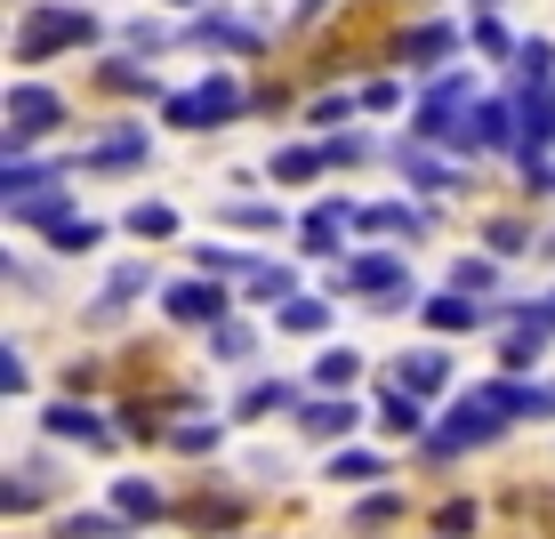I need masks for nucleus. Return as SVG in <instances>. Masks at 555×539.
Returning a JSON list of instances; mask_svg holds the SVG:
<instances>
[{"label": "nucleus", "instance_id": "32", "mask_svg": "<svg viewBox=\"0 0 555 539\" xmlns=\"http://www.w3.org/2000/svg\"><path fill=\"white\" fill-rule=\"evenodd\" d=\"M194 266H202V274H258V266L242 258V249H209V242L194 249Z\"/></svg>", "mask_w": 555, "mask_h": 539}, {"label": "nucleus", "instance_id": "6", "mask_svg": "<svg viewBox=\"0 0 555 539\" xmlns=\"http://www.w3.org/2000/svg\"><path fill=\"white\" fill-rule=\"evenodd\" d=\"M395 169H403L418 194H443V185H459V169L443 162V153H427L418 138H395Z\"/></svg>", "mask_w": 555, "mask_h": 539}, {"label": "nucleus", "instance_id": "12", "mask_svg": "<svg viewBox=\"0 0 555 539\" xmlns=\"http://www.w3.org/2000/svg\"><path fill=\"white\" fill-rule=\"evenodd\" d=\"M418 322H427V331H483V322H491V306H475V298L443 291V298H427V306H418Z\"/></svg>", "mask_w": 555, "mask_h": 539}, {"label": "nucleus", "instance_id": "5", "mask_svg": "<svg viewBox=\"0 0 555 539\" xmlns=\"http://www.w3.org/2000/svg\"><path fill=\"white\" fill-rule=\"evenodd\" d=\"M395 387L427 402V395H443V387H451V362L435 355V346H411V355H395Z\"/></svg>", "mask_w": 555, "mask_h": 539}, {"label": "nucleus", "instance_id": "8", "mask_svg": "<svg viewBox=\"0 0 555 539\" xmlns=\"http://www.w3.org/2000/svg\"><path fill=\"white\" fill-rule=\"evenodd\" d=\"M547 145H555V81L524 89V162H547Z\"/></svg>", "mask_w": 555, "mask_h": 539}, {"label": "nucleus", "instance_id": "21", "mask_svg": "<svg viewBox=\"0 0 555 539\" xmlns=\"http://www.w3.org/2000/svg\"><path fill=\"white\" fill-rule=\"evenodd\" d=\"M354 419H362L354 402H306L298 427H306V435H354Z\"/></svg>", "mask_w": 555, "mask_h": 539}, {"label": "nucleus", "instance_id": "2", "mask_svg": "<svg viewBox=\"0 0 555 539\" xmlns=\"http://www.w3.org/2000/svg\"><path fill=\"white\" fill-rule=\"evenodd\" d=\"M242 81H225V73H209V81H194V89H178L169 98V121L178 129H225V121H242Z\"/></svg>", "mask_w": 555, "mask_h": 539}, {"label": "nucleus", "instance_id": "46", "mask_svg": "<svg viewBox=\"0 0 555 539\" xmlns=\"http://www.w3.org/2000/svg\"><path fill=\"white\" fill-rule=\"evenodd\" d=\"M515 322H531V331H555V298H540V306H515Z\"/></svg>", "mask_w": 555, "mask_h": 539}, {"label": "nucleus", "instance_id": "33", "mask_svg": "<svg viewBox=\"0 0 555 539\" xmlns=\"http://www.w3.org/2000/svg\"><path fill=\"white\" fill-rule=\"evenodd\" d=\"M451 291H459V298L491 291V258H459V266H451Z\"/></svg>", "mask_w": 555, "mask_h": 539}, {"label": "nucleus", "instance_id": "10", "mask_svg": "<svg viewBox=\"0 0 555 539\" xmlns=\"http://www.w3.org/2000/svg\"><path fill=\"white\" fill-rule=\"evenodd\" d=\"M145 291H153V266H145V258H138V266H113L105 291H98V322L129 315V298H145Z\"/></svg>", "mask_w": 555, "mask_h": 539}, {"label": "nucleus", "instance_id": "40", "mask_svg": "<svg viewBox=\"0 0 555 539\" xmlns=\"http://www.w3.org/2000/svg\"><path fill=\"white\" fill-rule=\"evenodd\" d=\"M0 508H9V515H33L41 499H33V484H25V475H9V484H0Z\"/></svg>", "mask_w": 555, "mask_h": 539}, {"label": "nucleus", "instance_id": "36", "mask_svg": "<svg viewBox=\"0 0 555 539\" xmlns=\"http://www.w3.org/2000/svg\"><path fill=\"white\" fill-rule=\"evenodd\" d=\"M354 105H362V98H347V89H338V98H314V105H306V121H314V129H338Z\"/></svg>", "mask_w": 555, "mask_h": 539}, {"label": "nucleus", "instance_id": "11", "mask_svg": "<svg viewBox=\"0 0 555 539\" xmlns=\"http://www.w3.org/2000/svg\"><path fill=\"white\" fill-rule=\"evenodd\" d=\"M338 234H354L347 202H314V209H306V249H314V258H338Z\"/></svg>", "mask_w": 555, "mask_h": 539}, {"label": "nucleus", "instance_id": "13", "mask_svg": "<svg viewBox=\"0 0 555 539\" xmlns=\"http://www.w3.org/2000/svg\"><path fill=\"white\" fill-rule=\"evenodd\" d=\"M451 49H459V33H451V25H411L403 41H395V56H403V65H418V73H427V65H443Z\"/></svg>", "mask_w": 555, "mask_h": 539}, {"label": "nucleus", "instance_id": "14", "mask_svg": "<svg viewBox=\"0 0 555 539\" xmlns=\"http://www.w3.org/2000/svg\"><path fill=\"white\" fill-rule=\"evenodd\" d=\"M162 508L169 499H162V484H145V475H121V484H113V515H121V524H153Z\"/></svg>", "mask_w": 555, "mask_h": 539}, {"label": "nucleus", "instance_id": "22", "mask_svg": "<svg viewBox=\"0 0 555 539\" xmlns=\"http://www.w3.org/2000/svg\"><path fill=\"white\" fill-rule=\"evenodd\" d=\"M378 419H387L395 435H427V411H418V395H403V387L378 395Z\"/></svg>", "mask_w": 555, "mask_h": 539}, {"label": "nucleus", "instance_id": "28", "mask_svg": "<svg viewBox=\"0 0 555 539\" xmlns=\"http://www.w3.org/2000/svg\"><path fill=\"white\" fill-rule=\"evenodd\" d=\"M371 475H387L371 451H331V484H371Z\"/></svg>", "mask_w": 555, "mask_h": 539}, {"label": "nucleus", "instance_id": "29", "mask_svg": "<svg viewBox=\"0 0 555 539\" xmlns=\"http://www.w3.org/2000/svg\"><path fill=\"white\" fill-rule=\"evenodd\" d=\"M483 242H491V258H524V249H540L515 218H491V234H483Z\"/></svg>", "mask_w": 555, "mask_h": 539}, {"label": "nucleus", "instance_id": "31", "mask_svg": "<svg viewBox=\"0 0 555 539\" xmlns=\"http://www.w3.org/2000/svg\"><path fill=\"white\" fill-rule=\"evenodd\" d=\"M218 218H234V226H258V234H274V226H282V209H274V202H225Z\"/></svg>", "mask_w": 555, "mask_h": 539}, {"label": "nucleus", "instance_id": "35", "mask_svg": "<svg viewBox=\"0 0 555 539\" xmlns=\"http://www.w3.org/2000/svg\"><path fill=\"white\" fill-rule=\"evenodd\" d=\"M98 242H105V226H98V218H73L65 234H56V249H65V258H81V249H98Z\"/></svg>", "mask_w": 555, "mask_h": 539}, {"label": "nucleus", "instance_id": "27", "mask_svg": "<svg viewBox=\"0 0 555 539\" xmlns=\"http://www.w3.org/2000/svg\"><path fill=\"white\" fill-rule=\"evenodd\" d=\"M250 322H218V331H209V355H218V362H242V355H250Z\"/></svg>", "mask_w": 555, "mask_h": 539}, {"label": "nucleus", "instance_id": "42", "mask_svg": "<svg viewBox=\"0 0 555 539\" xmlns=\"http://www.w3.org/2000/svg\"><path fill=\"white\" fill-rule=\"evenodd\" d=\"M25 378H33V371H25V355L9 346V355H0V395H25Z\"/></svg>", "mask_w": 555, "mask_h": 539}, {"label": "nucleus", "instance_id": "30", "mask_svg": "<svg viewBox=\"0 0 555 539\" xmlns=\"http://www.w3.org/2000/svg\"><path fill=\"white\" fill-rule=\"evenodd\" d=\"M515 73H524V89H531V81L547 89V73H555V49H547V41H524V49H515Z\"/></svg>", "mask_w": 555, "mask_h": 539}, {"label": "nucleus", "instance_id": "24", "mask_svg": "<svg viewBox=\"0 0 555 539\" xmlns=\"http://www.w3.org/2000/svg\"><path fill=\"white\" fill-rule=\"evenodd\" d=\"M274 322H282V331H298V338H314V331H331V306H322V298H291Z\"/></svg>", "mask_w": 555, "mask_h": 539}, {"label": "nucleus", "instance_id": "26", "mask_svg": "<svg viewBox=\"0 0 555 539\" xmlns=\"http://www.w3.org/2000/svg\"><path fill=\"white\" fill-rule=\"evenodd\" d=\"M129 234L169 242V234H178V209H169V202H138V209H129Z\"/></svg>", "mask_w": 555, "mask_h": 539}, {"label": "nucleus", "instance_id": "34", "mask_svg": "<svg viewBox=\"0 0 555 539\" xmlns=\"http://www.w3.org/2000/svg\"><path fill=\"white\" fill-rule=\"evenodd\" d=\"M218 435H225L218 419H185V427L169 435V442H178V451H218Z\"/></svg>", "mask_w": 555, "mask_h": 539}, {"label": "nucleus", "instance_id": "15", "mask_svg": "<svg viewBox=\"0 0 555 539\" xmlns=\"http://www.w3.org/2000/svg\"><path fill=\"white\" fill-rule=\"evenodd\" d=\"M515 129H524V105L515 98H483L475 105V145H515Z\"/></svg>", "mask_w": 555, "mask_h": 539}, {"label": "nucleus", "instance_id": "7", "mask_svg": "<svg viewBox=\"0 0 555 539\" xmlns=\"http://www.w3.org/2000/svg\"><path fill=\"white\" fill-rule=\"evenodd\" d=\"M185 41H202V49H234V56H258L266 49V33L258 25H242V16H194V33Z\"/></svg>", "mask_w": 555, "mask_h": 539}, {"label": "nucleus", "instance_id": "18", "mask_svg": "<svg viewBox=\"0 0 555 539\" xmlns=\"http://www.w3.org/2000/svg\"><path fill=\"white\" fill-rule=\"evenodd\" d=\"M354 371H362V355H354V346H322V355H314V387H322V395H338V402H347Z\"/></svg>", "mask_w": 555, "mask_h": 539}, {"label": "nucleus", "instance_id": "38", "mask_svg": "<svg viewBox=\"0 0 555 539\" xmlns=\"http://www.w3.org/2000/svg\"><path fill=\"white\" fill-rule=\"evenodd\" d=\"M387 515H403V491H371L354 508V524H387Z\"/></svg>", "mask_w": 555, "mask_h": 539}, {"label": "nucleus", "instance_id": "41", "mask_svg": "<svg viewBox=\"0 0 555 539\" xmlns=\"http://www.w3.org/2000/svg\"><path fill=\"white\" fill-rule=\"evenodd\" d=\"M435 531H443V539H451V531H475V499H451V508L435 515Z\"/></svg>", "mask_w": 555, "mask_h": 539}, {"label": "nucleus", "instance_id": "44", "mask_svg": "<svg viewBox=\"0 0 555 539\" xmlns=\"http://www.w3.org/2000/svg\"><path fill=\"white\" fill-rule=\"evenodd\" d=\"M129 49H145V56H153V49H169V33H162V25H145V16H138V25H129Z\"/></svg>", "mask_w": 555, "mask_h": 539}, {"label": "nucleus", "instance_id": "20", "mask_svg": "<svg viewBox=\"0 0 555 539\" xmlns=\"http://www.w3.org/2000/svg\"><path fill=\"white\" fill-rule=\"evenodd\" d=\"M129 162H145V129H121V138L81 153V169H129Z\"/></svg>", "mask_w": 555, "mask_h": 539}, {"label": "nucleus", "instance_id": "25", "mask_svg": "<svg viewBox=\"0 0 555 539\" xmlns=\"http://www.w3.org/2000/svg\"><path fill=\"white\" fill-rule=\"evenodd\" d=\"M250 298H282V306L306 298V291H298V266H258V274H250Z\"/></svg>", "mask_w": 555, "mask_h": 539}, {"label": "nucleus", "instance_id": "37", "mask_svg": "<svg viewBox=\"0 0 555 539\" xmlns=\"http://www.w3.org/2000/svg\"><path fill=\"white\" fill-rule=\"evenodd\" d=\"M515 419H555V387H515Z\"/></svg>", "mask_w": 555, "mask_h": 539}, {"label": "nucleus", "instance_id": "48", "mask_svg": "<svg viewBox=\"0 0 555 539\" xmlns=\"http://www.w3.org/2000/svg\"><path fill=\"white\" fill-rule=\"evenodd\" d=\"M169 9H194V0H169Z\"/></svg>", "mask_w": 555, "mask_h": 539}, {"label": "nucleus", "instance_id": "3", "mask_svg": "<svg viewBox=\"0 0 555 539\" xmlns=\"http://www.w3.org/2000/svg\"><path fill=\"white\" fill-rule=\"evenodd\" d=\"M65 121V98L41 81H25V89H9V153H25V145H41L49 129Z\"/></svg>", "mask_w": 555, "mask_h": 539}, {"label": "nucleus", "instance_id": "19", "mask_svg": "<svg viewBox=\"0 0 555 539\" xmlns=\"http://www.w3.org/2000/svg\"><path fill=\"white\" fill-rule=\"evenodd\" d=\"M9 209H16V226H49V234H65V226H73V218H65V209H73L65 185H49V194H25V202H9Z\"/></svg>", "mask_w": 555, "mask_h": 539}, {"label": "nucleus", "instance_id": "47", "mask_svg": "<svg viewBox=\"0 0 555 539\" xmlns=\"http://www.w3.org/2000/svg\"><path fill=\"white\" fill-rule=\"evenodd\" d=\"M105 89H153L138 65H105Z\"/></svg>", "mask_w": 555, "mask_h": 539}, {"label": "nucleus", "instance_id": "39", "mask_svg": "<svg viewBox=\"0 0 555 539\" xmlns=\"http://www.w3.org/2000/svg\"><path fill=\"white\" fill-rule=\"evenodd\" d=\"M467 41L483 49V56H507V25H500V16H475V33H467Z\"/></svg>", "mask_w": 555, "mask_h": 539}, {"label": "nucleus", "instance_id": "16", "mask_svg": "<svg viewBox=\"0 0 555 539\" xmlns=\"http://www.w3.org/2000/svg\"><path fill=\"white\" fill-rule=\"evenodd\" d=\"M331 169V145H282L274 162H266V178H282V185H306V178H322Z\"/></svg>", "mask_w": 555, "mask_h": 539}, {"label": "nucleus", "instance_id": "23", "mask_svg": "<svg viewBox=\"0 0 555 539\" xmlns=\"http://www.w3.org/2000/svg\"><path fill=\"white\" fill-rule=\"evenodd\" d=\"M291 402H298V387H282V378H258V387L242 395L234 411H242V419H266V411H291Z\"/></svg>", "mask_w": 555, "mask_h": 539}, {"label": "nucleus", "instance_id": "17", "mask_svg": "<svg viewBox=\"0 0 555 539\" xmlns=\"http://www.w3.org/2000/svg\"><path fill=\"white\" fill-rule=\"evenodd\" d=\"M418 209L411 202H371V209H354V234H418Z\"/></svg>", "mask_w": 555, "mask_h": 539}, {"label": "nucleus", "instance_id": "4", "mask_svg": "<svg viewBox=\"0 0 555 539\" xmlns=\"http://www.w3.org/2000/svg\"><path fill=\"white\" fill-rule=\"evenodd\" d=\"M162 306H169V322H209V331L225 322V291L218 282H169Z\"/></svg>", "mask_w": 555, "mask_h": 539}, {"label": "nucleus", "instance_id": "45", "mask_svg": "<svg viewBox=\"0 0 555 539\" xmlns=\"http://www.w3.org/2000/svg\"><path fill=\"white\" fill-rule=\"evenodd\" d=\"M524 194H555V162H524Z\"/></svg>", "mask_w": 555, "mask_h": 539}, {"label": "nucleus", "instance_id": "9", "mask_svg": "<svg viewBox=\"0 0 555 539\" xmlns=\"http://www.w3.org/2000/svg\"><path fill=\"white\" fill-rule=\"evenodd\" d=\"M41 427L56 435V442H89V451H105V419L98 411H81V402H49V419H41Z\"/></svg>", "mask_w": 555, "mask_h": 539}, {"label": "nucleus", "instance_id": "1", "mask_svg": "<svg viewBox=\"0 0 555 539\" xmlns=\"http://www.w3.org/2000/svg\"><path fill=\"white\" fill-rule=\"evenodd\" d=\"M89 41H98V16L89 9H33L25 25H16V56H25V65L65 56V49H89Z\"/></svg>", "mask_w": 555, "mask_h": 539}, {"label": "nucleus", "instance_id": "43", "mask_svg": "<svg viewBox=\"0 0 555 539\" xmlns=\"http://www.w3.org/2000/svg\"><path fill=\"white\" fill-rule=\"evenodd\" d=\"M113 515H65V539H105Z\"/></svg>", "mask_w": 555, "mask_h": 539}]
</instances>
